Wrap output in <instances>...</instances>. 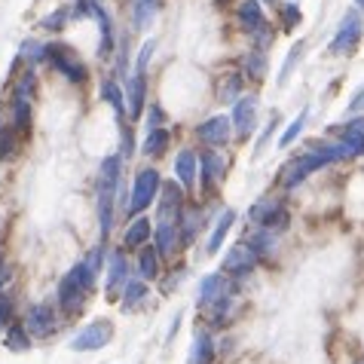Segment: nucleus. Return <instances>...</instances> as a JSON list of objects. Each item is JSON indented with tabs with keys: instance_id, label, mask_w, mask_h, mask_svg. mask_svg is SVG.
Masks as SVG:
<instances>
[{
	"instance_id": "obj_7",
	"label": "nucleus",
	"mask_w": 364,
	"mask_h": 364,
	"mask_svg": "<svg viewBox=\"0 0 364 364\" xmlns=\"http://www.w3.org/2000/svg\"><path fill=\"white\" fill-rule=\"evenodd\" d=\"M260 264V257L255 255V248L248 245L245 239L239 242V245H232L227 255H224V264H220V272H227L230 279H239V276H248V272H255V267Z\"/></svg>"
},
{
	"instance_id": "obj_33",
	"label": "nucleus",
	"mask_w": 364,
	"mask_h": 364,
	"mask_svg": "<svg viewBox=\"0 0 364 364\" xmlns=\"http://www.w3.org/2000/svg\"><path fill=\"white\" fill-rule=\"evenodd\" d=\"M34 92H37V77H34V70H25V74L18 77V86H16V95H13V98L31 101Z\"/></svg>"
},
{
	"instance_id": "obj_35",
	"label": "nucleus",
	"mask_w": 364,
	"mask_h": 364,
	"mask_svg": "<svg viewBox=\"0 0 364 364\" xmlns=\"http://www.w3.org/2000/svg\"><path fill=\"white\" fill-rule=\"evenodd\" d=\"M13 318H16L13 300H9V294H4V291H0V331H6L9 325H13Z\"/></svg>"
},
{
	"instance_id": "obj_39",
	"label": "nucleus",
	"mask_w": 364,
	"mask_h": 364,
	"mask_svg": "<svg viewBox=\"0 0 364 364\" xmlns=\"http://www.w3.org/2000/svg\"><path fill=\"white\" fill-rule=\"evenodd\" d=\"M276 126H279V117H272V123L264 129V135H260V141H257V147H255V154H260V150L267 147V141L272 138V132H276Z\"/></svg>"
},
{
	"instance_id": "obj_26",
	"label": "nucleus",
	"mask_w": 364,
	"mask_h": 364,
	"mask_svg": "<svg viewBox=\"0 0 364 364\" xmlns=\"http://www.w3.org/2000/svg\"><path fill=\"white\" fill-rule=\"evenodd\" d=\"M159 260H163V257L156 255L154 245H144V248H141V251H138V272H141V279H144V282H154V279L159 276Z\"/></svg>"
},
{
	"instance_id": "obj_21",
	"label": "nucleus",
	"mask_w": 364,
	"mask_h": 364,
	"mask_svg": "<svg viewBox=\"0 0 364 364\" xmlns=\"http://www.w3.org/2000/svg\"><path fill=\"white\" fill-rule=\"evenodd\" d=\"M18 150H22V135H18L9 123H4V126H0V163L16 159Z\"/></svg>"
},
{
	"instance_id": "obj_20",
	"label": "nucleus",
	"mask_w": 364,
	"mask_h": 364,
	"mask_svg": "<svg viewBox=\"0 0 364 364\" xmlns=\"http://www.w3.org/2000/svg\"><path fill=\"white\" fill-rule=\"evenodd\" d=\"M9 126H13L22 138L31 132V101L13 98V105H9Z\"/></svg>"
},
{
	"instance_id": "obj_40",
	"label": "nucleus",
	"mask_w": 364,
	"mask_h": 364,
	"mask_svg": "<svg viewBox=\"0 0 364 364\" xmlns=\"http://www.w3.org/2000/svg\"><path fill=\"white\" fill-rule=\"evenodd\" d=\"M150 129H163V110H159L156 105L150 107V117H147V132Z\"/></svg>"
},
{
	"instance_id": "obj_44",
	"label": "nucleus",
	"mask_w": 364,
	"mask_h": 364,
	"mask_svg": "<svg viewBox=\"0 0 364 364\" xmlns=\"http://www.w3.org/2000/svg\"><path fill=\"white\" fill-rule=\"evenodd\" d=\"M355 4H358V9H364V0H355Z\"/></svg>"
},
{
	"instance_id": "obj_6",
	"label": "nucleus",
	"mask_w": 364,
	"mask_h": 364,
	"mask_svg": "<svg viewBox=\"0 0 364 364\" xmlns=\"http://www.w3.org/2000/svg\"><path fill=\"white\" fill-rule=\"evenodd\" d=\"M361 37H364L361 16L358 13H346L343 16V22H340V28H337V37L331 40V53L333 55H352L358 49Z\"/></svg>"
},
{
	"instance_id": "obj_3",
	"label": "nucleus",
	"mask_w": 364,
	"mask_h": 364,
	"mask_svg": "<svg viewBox=\"0 0 364 364\" xmlns=\"http://www.w3.org/2000/svg\"><path fill=\"white\" fill-rule=\"evenodd\" d=\"M159 187H163V181H159V171L156 168H141L135 175V184L129 190V215H141V211H147V205H154L156 196H159Z\"/></svg>"
},
{
	"instance_id": "obj_19",
	"label": "nucleus",
	"mask_w": 364,
	"mask_h": 364,
	"mask_svg": "<svg viewBox=\"0 0 364 364\" xmlns=\"http://www.w3.org/2000/svg\"><path fill=\"white\" fill-rule=\"evenodd\" d=\"M126 98H129V117L138 119L141 110H144V98H147V74H135V70H132Z\"/></svg>"
},
{
	"instance_id": "obj_17",
	"label": "nucleus",
	"mask_w": 364,
	"mask_h": 364,
	"mask_svg": "<svg viewBox=\"0 0 364 364\" xmlns=\"http://www.w3.org/2000/svg\"><path fill=\"white\" fill-rule=\"evenodd\" d=\"M150 236H154V224H150L147 215H135L132 224L126 227V236H123V245L129 251H141L150 242Z\"/></svg>"
},
{
	"instance_id": "obj_18",
	"label": "nucleus",
	"mask_w": 364,
	"mask_h": 364,
	"mask_svg": "<svg viewBox=\"0 0 364 364\" xmlns=\"http://www.w3.org/2000/svg\"><path fill=\"white\" fill-rule=\"evenodd\" d=\"M181 245V232H178V224H171V220H163V224L156 227L154 232V248H156V255L168 260L171 255H175V248Z\"/></svg>"
},
{
	"instance_id": "obj_30",
	"label": "nucleus",
	"mask_w": 364,
	"mask_h": 364,
	"mask_svg": "<svg viewBox=\"0 0 364 364\" xmlns=\"http://www.w3.org/2000/svg\"><path fill=\"white\" fill-rule=\"evenodd\" d=\"M218 98L220 101H236V98H242V74H230L224 83L218 86Z\"/></svg>"
},
{
	"instance_id": "obj_11",
	"label": "nucleus",
	"mask_w": 364,
	"mask_h": 364,
	"mask_svg": "<svg viewBox=\"0 0 364 364\" xmlns=\"http://www.w3.org/2000/svg\"><path fill=\"white\" fill-rule=\"evenodd\" d=\"M232 132H236L239 138H245L255 132L257 126V95H242L236 101V107H232Z\"/></svg>"
},
{
	"instance_id": "obj_12",
	"label": "nucleus",
	"mask_w": 364,
	"mask_h": 364,
	"mask_svg": "<svg viewBox=\"0 0 364 364\" xmlns=\"http://www.w3.org/2000/svg\"><path fill=\"white\" fill-rule=\"evenodd\" d=\"M232 135L230 117H208L205 123L196 129V141H202L205 147H224Z\"/></svg>"
},
{
	"instance_id": "obj_5",
	"label": "nucleus",
	"mask_w": 364,
	"mask_h": 364,
	"mask_svg": "<svg viewBox=\"0 0 364 364\" xmlns=\"http://www.w3.org/2000/svg\"><path fill=\"white\" fill-rule=\"evenodd\" d=\"M114 321L110 318H98V321H89V325L70 340V349L74 352H95V349H105L110 340H114Z\"/></svg>"
},
{
	"instance_id": "obj_27",
	"label": "nucleus",
	"mask_w": 364,
	"mask_h": 364,
	"mask_svg": "<svg viewBox=\"0 0 364 364\" xmlns=\"http://www.w3.org/2000/svg\"><path fill=\"white\" fill-rule=\"evenodd\" d=\"M168 144H171V132H168V129H150L147 138H144V154L147 156H163Z\"/></svg>"
},
{
	"instance_id": "obj_37",
	"label": "nucleus",
	"mask_w": 364,
	"mask_h": 364,
	"mask_svg": "<svg viewBox=\"0 0 364 364\" xmlns=\"http://www.w3.org/2000/svg\"><path fill=\"white\" fill-rule=\"evenodd\" d=\"M22 55H28L31 62H46V46L34 43V40H25V43H22Z\"/></svg>"
},
{
	"instance_id": "obj_10",
	"label": "nucleus",
	"mask_w": 364,
	"mask_h": 364,
	"mask_svg": "<svg viewBox=\"0 0 364 364\" xmlns=\"http://www.w3.org/2000/svg\"><path fill=\"white\" fill-rule=\"evenodd\" d=\"M58 318H55V306H49V303H34L31 309L25 312V328L31 337H49V333L55 331Z\"/></svg>"
},
{
	"instance_id": "obj_4",
	"label": "nucleus",
	"mask_w": 364,
	"mask_h": 364,
	"mask_svg": "<svg viewBox=\"0 0 364 364\" xmlns=\"http://www.w3.org/2000/svg\"><path fill=\"white\" fill-rule=\"evenodd\" d=\"M239 22H242V28H245L251 37H255L257 49H267V46L272 43V34H269L264 6H260L257 0H242V6H239Z\"/></svg>"
},
{
	"instance_id": "obj_23",
	"label": "nucleus",
	"mask_w": 364,
	"mask_h": 364,
	"mask_svg": "<svg viewBox=\"0 0 364 364\" xmlns=\"http://www.w3.org/2000/svg\"><path fill=\"white\" fill-rule=\"evenodd\" d=\"M232 224H236V211L232 208H224V215L218 218V224H215V232H211V239H208V255H218L220 245H224V239H227V232L232 230Z\"/></svg>"
},
{
	"instance_id": "obj_13",
	"label": "nucleus",
	"mask_w": 364,
	"mask_h": 364,
	"mask_svg": "<svg viewBox=\"0 0 364 364\" xmlns=\"http://www.w3.org/2000/svg\"><path fill=\"white\" fill-rule=\"evenodd\" d=\"M159 220H171V224H178L181 218V208H184V187L175 184V181H168V184L159 187Z\"/></svg>"
},
{
	"instance_id": "obj_43",
	"label": "nucleus",
	"mask_w": 364,
	"mask_h": 364,
	"mask_svg": "<svg viewBox=\"0 0 364 364\" xmlns=\"http://www.w3.org/2000/svg\"><path fill=\"white\" fill-rule=\"evenodd\" d=\"M264 4H269V6H279V4H282V0H264Z\"/></svg>"
},
{
	"instance_id": "obj_29",
	"label": "nucleus",
	"mask_w": 364,
	"mask_h": 364,
	"mask_svg": "<svg viewBox=\"0 0 364 364\" xmlns=\"http://www.w3.org/2000/svg\"><path fill=\"white\" fill-rule=\"evenodd\" d=\"M245 74L251 80H264V74H267V55H264V49H255V53L245 55Z\"/></svg>"
},
{
	"instance_id": "obj_38",
	"label": "nucleus",
	"mask_w": 364,
	"mask_h": 364,
	"mask_svg": "<svg viewBox=\"0 0 364 364\" xmlns=\"http://www.w3.org/2000/svg\"><path fill=\"white\" fill-rule=\"evenodd\" d=\"M297 25H300V9H297V4H288L285 6V28L288 31H294Z\"/></svg>"
},
{
	"instance_id": "obj_36",
	"label": "nucleus",
	"mask_w": 364,
	"mask_h": 364,
	"mask_svg": "<svg viewBox=\"0 0 364 364\" xmlns=\"http://www.w3.org/2000/svg\"><path fill=\"white\" fill-rule=\"evenodd\" d=\"M70 16H74V13H70L68 6H65V9H55L53 16H46V18H43V28H46V31H62L65 22H68Z\"/></svg>"
},
{
	"instance_id": "obj_34",
	"label": "nucleus",
	"mask_w": 364,
	"mask_h": 364,
	"mask_svg": "<svg viewBox=\"0 0 364 364\" xmlns=\"http://www.w3.org/2000/svg\"><path fill=\"white\" fill-rule=\"evenodd\" d=\"M300 58H303V40H300V43H294V53H288V58H285V68H282V74H279V86H285V83H288L291 68H297Z\"/></svg>"
},
{
	"instance_id": "obj_24",
	"label": "nucleus",
	"mask_w": 364,
	"mask_h": 364,
	"mask_svg": "<svg viewBox=\"0 0 364 364\" xmlns=\"http://www.w3.org/2000/svg\"><path fill=\"white\" fill-rule=\"evenodd\" d=\"M147 282L144 279H138V282H126V288H123V300H119V306H123V312H135L141 303L147 300Z\"/></svg>"
},
{
	"instance_id": "obj_31",
	"label": "nucleus",
	"mask_w": 364,
	"mask_h": 364,
	"mask_svg": "<svg viewBox=\"0 0 364 364\" xmlns=\"http://www.w3.org/2000/svg\"><path fill=\"white\" fill-rule=\"evenodd\" d=\"M132 18H135V28H147V22L156 16L159 9V0H144V4H132Z\"/></svg>"
},
{
	"instance_id": "obj_41",
	"label": "nucleus",
	"mask_w": 364,
	"mask_h": 364,
	"mask_svg": "<svg viewBox=\"0 0 364 364\" xmlns=\"http://www.w3.org/2000/svg\"><path fill=\"white\" fill-rule=\"evenodd\" d=\"M352 107H355V110H358V107H364V89L355 95V101H352Z\"/></svg>"
},
{
	"instance_id": "obj_1",
	"label": "nucleus",
	"mask_w": 364,
	"mask_h": 364,
	"mask_svg": "<svg viewBox=\"0 0 364 364\" xmlns=\"http://www.w3.org/2000/svg\"><path fill=\"white\" fill-rule=\"evenodd\" d=\"M248 220L255 227L260 230H269V232H282V230H288V208H285V202L276 199V196H264V199H257L255 205H251L248 211Z\"/></svg>"
},
{
	"instance_id": "obj_9",
	"label": "nucleus",
	"mask_w": 364,
	"mask_h": 364,
	"mask_svg": "<svg viewBox=\"0 0 364 364\" xmlns=\"http://www.w3.org/2000/svg\"><path fill=\"white\" fill-rule=\"evenodd\" d=\"M86 297H89V291L80 285L74 272H68V276L58 282V306H62L65 316H77V312L83 309Z\"/></svg>"
},
{
	"instance_id": "obj_8",
	"label": "nucleus",
	"mask_w": 364,
	"mask_h": 364,
	"mask_svg": "<svg viewBox=\"0 0 364 364\" xmlns=\"http://www.w3.org/2000/svg\"><path fill=\"white\" fill-rule=\"evenodd\" d=\"M232 291H236V285L230 282L227 272H208V276H202L199 282V309L202 306H208V303H215V300H224V297H232Z\"/></svg>"
},
{
	"instance_id": "obj_42",
	"label": "nucleus",
	"mask_w": 364,
	"mask_h": 364,
	"mask_svg": "<svg viewBox=\"0 0 364 364\" xmlns=\"http://www.w3.org/2000/svg\"><path fill=\"white\" fill-rule=\"evenodd\" d=\"M6 279H9V272H6V264H4V260H0V285H4Z\"/></svg>"
},
{
	"instance_id": "obj_16",
	"label": "nucleus",
	"mask_w": 364,
	"mask_h": 364,
	"mask_svg": "<svg viewBox=\"0 0 364 364\" xmlns=\"http://www.w3.org/2000/svg\"><path fill=\"white\" fill-rule=\"evenodd\" d=\"M175 175H178V184L184 190L196 187V181H199V154L193 147H184L175 156Z\"/></svg>"
},
{
	"instance_id": "obj_2",
	"label": "nucleus",
	"mask_w": 364,
	"mask_h": 364,
	"mask_svg": "<svg viewBox=\"0 0 364 364\" xmlns=\"http://www.w3.org/2000/svg\"><path fill=\"white\" fill-rule=\"evenodd\" d=\"M46 65L58 70L65 80H70V83H86L89 70L86 65L77 58V53L65 43H46Z\"/></svg>"
},
{
	"instance_id": "obj_15",
	"label": "nucleus",
	"mask_w": 364,
	"mask_h": 364,
	"mask_svg": "<svg viewBox=\"0 0 364 364\" xmlns=\"http://www.w3.org/2000/svg\"><path fill=\"white\" fill-rule=\"evenodd\" d=\"M126 282H129V260L123 251H114V255L107 257V300H117L119 297V291L126 288Z\"/></svg>"
},
{
	"instance_id": "obj_14",
	"label": "nucleus",
	"mask_w": 364,
	"mask_h": 364,
	"mask_svg": "<svg viewBox=\"0 0 364 364\" xmlns=\"http://www.w3.org/2000/svg\"><path fill=\"white\" fill-rule=\"evenodd\" d=\"M199 181L205 193H215V187L224 181V159H220L218 150H205L199 154Z\"/></svg>"
},
{
	"instance_id": "obj_32",
	"label": "nucleus",
	"mask_w": 364,
	"mask_h": 364,
	"mask_svg": "<svg viewBox=\"0 0 364 364\" xmlns=\"http://www.w3.org/2000/svg\"><path fill=\"white\" fill-rule=\"evenodd\" d=\"M306 117H309V110H300L294 123H288V129H285V132H282V138H279V147H291V144H294V138L303 132V123H306Z\"/></svg>"
},
{
	"instance_id": "obj_28",
	"label": "nucleus",
	"mask_w": 364,
	"mask_h": 364,
	"mask_svg": "<svg viewBox=\"0 0 364 364\" xmlns=\"http://www.w3.org/2000/svg\"><path fill=\"white\" fill-rule=\"evenodd\" d=\"M101 95H105L107 105L117 110V117H119V119H123V117L129 114V110H126V95H123V89H119V86L114 83V80H107V83L101 86Z\"/></svg>"
},
{
	"instance_id": "obj_25",
	"label": "nucleus",
	"mask_w": 364,
	"mask_h": 364,
	"mask_svg": "<svg viewBox=\"0 0 364 364\" xmlns=\"http://www.w3.org/2000/svg\"><path fill=\"white\" fill-rule=\"evenodd\" d=\"M215 361V343L205 331H199L193 337V349H190V361L187 364H211Z\"/></svg>"
},
{
	"instance_id": "obj_22",
	"label": "nucleus",
	"mask_w": 364,
	"mask_h": 364,
	"mask_svg": "<svg viewBox=\"0 0 364 364\" xmlns=\"http://www.w3.org/2000/svg\"><path fill=\"white\" fill-rule=\"evenodd\" d=\"M4 343L9 352H28L31 349V333H28L25 321H13L6 331H4Z\"/></svg>"
}]
</instances>
